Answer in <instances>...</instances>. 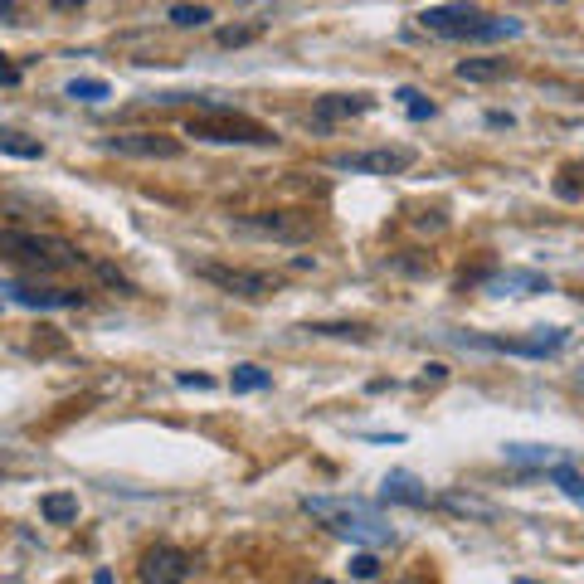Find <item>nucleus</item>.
<instances>
[{"label":"nucleus","mask_w":584,"mask_h":584,"mask_svg":"<svg viewBox=\"0 0 584 584\" xmlns=\"http://www.w3.org/2000/svg\"><path fill=\"white\" fill-rule=\"evenodd\" d=\"M39 516H44L49 526H69V521H78V497H73V492H49V497L39 502Z\"/></svg>","instance_id":"obj_15"},{"label":"nucleus","mask_w":584,"mask_h":584,"mask_svg":"<svg viewBox=\"0 0 584 584\" xmlns=\"http://www.w3.org/2000/svg\"><path fill=\"white\" fill-rule=\"evenodd\" d=\"M263 35V25H229V30H219V44L224 49H239V44H254Z\"/></svg>","instance_id":"obj_26"},{"label":"nucleus","mask_w":584,"mask_h":584,"mask_svg":"<svg viewBox=\"0 0 584 584\" xmlns=\"http://www.w3.org/2000/svg\"><path fill=\"white\" fill-rule=\"evenodd\" d=\"M351 575H356V580H375V575H380V560H375L370 550H361V555L351 560Z\"/></svg>","instance_id":"obj_28"},{"label":"nucleus","mask_w":584,"mask_h":584,"mask_svg":"<svg viewBox=\"0 0 584 584\" xmlns=\"http://www.w3.org/2000/svg\"><path fill=\"white\" fill-rule=\"evenodd\" d=\"M239 234H258V239H278V244H307L317 234V219L302 210H258V215L234 219Z\"/></svg>","instance_id":"obj_4"},{"label":"nucleus","mask_w":584,"mask_h":584,"mask_svg":"<svg viewBox=\"0 0 584 584\" xmlns=\"http://www.w3.org/2000/svg\"><path fill=\"white\" fill-rule=\"evenodd\" d=\"M93 584H112V575H108V570H98V575H93Z\"/></svg>","instance_id":"obj_33"},{"label":"nucleus","mask_w":584,"mask_h":584,"mask_svg":"<svg viewBox=\"0 0 584 584\" xmlns=\"http://www.w3.org/2000/svg\"><path fill=\"white\" fill-rule=\"evenodd\" d=\"M215 15H210V5H171V25L176 30H200V25H210Z\"/></svg>","instance_id":"obj_21"},{"label":"nucleus","mask_w":584,"mask_h":584,"mask_svg":"<svg viewBox=\"0 0 584 584\" xmlns=\"http://www.w3.org/2000/svg\"><path fill=\"white\" fill-rule=\"evenodd\" d=\"M521 35V20H502V15H487L482 25H477V35L468 44H492V39H516Z\"/></svg>","instance_id":"obj_18"},{"label":"nucleus","mask_w":584,"mask_h":584,"mask_svg":"<svg viewBox=\"0 0 584 584\" xmlns=\"http://www.w3.org/2000/svg\"><path fill=\"white\" fill-rule=\"evenodd\" d=\"M453 73L463 83H502V78H511V64L507 59H463Z\"/></svg>","instance_id":"obj_14"},{"label":"nucleus","mask_w":584,"mask_h":584,"mask_svg":"<svg viewBox=\"0 0 584 584\" xmlns=\"http://www.w3.org/2000/svg\"><path fill=\"white\" fill-rule=\"evenodd\" d=\"M0 258L15 263V268H25V273H39V278L88 263V254H78L69 239H59V234H35V229H0Z\"/></svg>","instance_id":"obj_2"},{"label":"nucleus","mask_w":584,"mask_h":584,"mask_svg":"<svg viewBox=\"0 0 584 584\" xmlns=\"http://www.w3.org/2000/svg\"><path fill=\"white\" fill-rule=\"evenodd\" d=\"M507 458H511V463H541V468H546L555 453H550V448H536V443H511Z\"/></svg>","instance_id":"obj_25"},{"label":"nucleus","mask_w":584,"mask_h":584,"mask_svg":"<svg viewBox=\"0 0 584 584\" xmlns=\"http://www.w3.org/2000/svg\"><path fill=\"white\" fill-rule=\"evenodd\" d=\"M195 273H200L205 283H215L219 292L239 297V302H268V297L283 292V283H278L273 273H258V268H219V263H200Z\"/></svg>","instance_id":"obj_5"},{"label":"nucleus","mask_w":584,"mask_h":584,"mask_svg":"<svg viewBox=\"0 0 584 584\" xmlns=\"http://www.w3.org/2000/svg\"><path fill=\"white\" fill-rule=\"evenodd\" d=\"M15 10H20L15 0H0V20H15Z\"/></svg>","instance_id":"obj_31"},{"label":"nucleus","mask_w":584,"mask_h":584,"mask_svg":"<svg viewBox=\"0 0 584 584\" xmlns=\"http://www.w3.org/2000/svg\"><path fill=\"white\" fill-rule=\"evenodd\" d=\"M380 497L385 502H404V507H429V487H419L414 473H390L380 482Z\"/></svg>","instance_id":"obj_13"},{"label":"nucleus","mask_w":584,"mask_h":584,"mask_svg":"<svg viewBox=\"0 0 584 584\" xmlns=\"http://www.w3.org/2000/svg\"><path fill=\"white\" fill-rule=\"evenodd\" d=\"M414 224H419V229H434V234H438V229H443V215H438V210H429V215H419Z\"/></svg>","instance_id":"obj_30"},{"label":"nucleus","mask_w":584,"mask_h":584,"mask_svg":"<svg viewBox=\"0 0 584 584\" xmlns=\"http://www.w3.org/2000/svg\"><path fill=\"white\" fill-rule=\"evenodd\" d=\"M487 292H497V297H536V292H550V278L526 273V268H507V273L487 278Z\"/></svg>","instance_id":"obj_12"},{"label":"nucleus","mask_w":584,"mask_h":584,"mask_svg":"<svg viewBox=\"0 0 584 584\" xmlns=\"http://www.w3.org/2000/svg\"><path fill=\"white\" fill-rule=\"evenodd\" d=\"M103 146L117 151V156H142V161H176L185 151L176 137H161V132H117Z\"/></svg>","instance_id":"obj_9"},{"label":"nucleus","mask_w":584,"mask_h":584,"mask_svg":"<svg viewBox=\"0 0 584 584\" xmlns=\"http://www.w3.org/2000/svg\"><path fill=\"white\" fill-rule=\"evenodd\" d=\"M395 98H400L404 112H409V117H419V122H424V117H434V103H429L419 88H395Z\"/></svg>","instance_id":"obj_24"},{"label":"nucleus","mask_w":584,"mask_h":584,"mask_svg":"<svg viewBox=\"0 0 584 584\" xmlns=\"http://www.w3.org/2000/svg\"><path fill=\"white\" fill-rule=\"evenodd\" d=\"M49 5H54V10H78L83 0H49Z\"/></svg>","instance_id":"obj_32"},{"label":"nucleus","mask_w":584,"mask_h":584,"mask_svg":"<svg viewBox=\"0 0 584 584\" xmlns=\"http://www.w3.org/2000/svg\"><path fill=\"white\" fill-rule=\"evenodd\" d=\"M0 59H5V54H0ZM0 69H5V64H0Z\"/></svg>","instance_id":"obj_36"},{"label":"nucleus","mask_w":584,"mask_h":584,"mask_svg":"<svg viewBox=\"0 0 584 584\" xmlns=\"http://www.w3.org/2000/svg\"><path fill=\"white\" fill-rule=\"evenodd\" d=\"M370 108H375L370 93H331V98H317V108H312V132H331L336 122L365 117Z\"/></svg>","instance_id":"obj_10"},{"label":"nucleus","mask_w":584,"mask_h":584,"mask_svg":"<svg viewBox=\"0 0 584 584\" xmlns=\"http://www.w3.org/2000/svg\"><path fill=\"white\" fill-rule=\"evenodd\" d=\"M336 171H351V176H404L414 166V151L409 146H370V151H346V156H331Z\"/></svg>","instance_id":"obj_7"},{"label":"nucleus","mask_w":584,"mask_h":584,"mask_svg":"<svg viewBox=\"0 0 584 584\" xmlns=\"http://www.w3.org/2000/svg\"><path fill=\"white\" fill-rule=\"evenodd\" d=\"M302 511L317 516L331 536L356 541V546H395V531L380 521V511L356 497H302Z\"/></svg>","instance_id":"obj_1"},{"label":"nucleus","mask_w":584,"mask_h":584,"mask_svg":"<svg viewBox=\"0 0 584 584\" xmlns=\"http://www.w3.org/2000/svg\"><path fill=\"white\" fill-rule=\"evenodd\" d=\"M88 268H93V273H98V283H108L112 292H127V297H132V278H127V273H117V268H112V263H103V258H88Z\"/></svg>","instance_id":"obj_23"},{"label":"nucleus","mask_w":584,"mask_h":584,"mask_svg":"<svg viewBox=\"0 0 584 584\" xmlns=\"http://www.w3.org/2000/svg\"><path fill=\"white\" fill-rule=\"evenodd\" d=\"M0 151H5V156H20V161H39V156H44V142L25 137V132H10V127H0Z\"/></svg>","instance_id":"obj_16"},{"label":"nucleus","mask_w":584,"mask_h":584,"mask_svg":"<svg viewBox=\"0 0 584 584\" xmlns=\"http://www.w3.org/2000/svg\"><path fill=\"white\" fill-rule=\"evenodd\" d=\"M400 584H429V580H419V575H409V580H400Z\"/></svg>","instance_id":"obj_34"},{"label":"nucleus","mask_w":584,"mask_h":584,"mask_svg":"<svg viewBox=\"0 0 584 584\" xmlns=\"http://www.w3.org/2000/svg\"><path fill=\"white\" fill-rule=\"evenodd\" d=\"M0 292H10L20 307H39V312H54V307H78L83 292L73 288H35V283H5Z\"/></svg>","instance_id":"obj_11"},{"label":"nucleus","mask_w":584,"mask_h":584,"mask_svg":"<svg viewBox=\"0 0 584 584\" xmlns=\"http://www.w3.org/2000/svg\"><path fill=\"white\" fill-rule=\"evenodd\" d=\"M307 331H317V336H356V341L370 336L365 327H351V322H317V327H307Z\"/></svg>","instance_id":"obj_27"},{"label":"nucleus","mask_w":584,"mask_h":584,"mask_svg":"<svg viewBox=\"0 0 584 584\" xmlns=\"http://www.w3.org/2000/svg\"><path fill=\"white\" fill-rule=\"evenodd\" d=\"M137 575L142 584H185L195 575V560L181 546H146L137 560Z\"/></svg>","instance_id":"obj_8"},{"label":"nucleus","mask_w":584,"mask_h":584,"mask_svg":"<svg viewBox=\"0 0 584 584\" xmlns=\"http://www.w3.org/2000/svg\"><path fill=\"white\" fill-rule=\"evenodd\" d=\"M64 93L78 98V103H103V98H108V83H103V78H73Z\"/></svg>","instance_id":"obj_22"},{"label":"nucleus","mask_w":584,"mask_h":584,"mask_svg":"<svg viewBox=\"0 0 584 584\" xmlns=\"http://www.w3.org/2000/svg\"><path fill=\"white\" fill-rule=\"evenodd\" d=\"M414 20H419V30H429V35H438V39H473L477 25L487 20V10L473 5V0H448V5L419 10Z\"/></svg>","instance_id":"obj_6"},{"label":"nucleus","mask_w":584,"mask_h":584,"mask_svg":"<svg viewBox=\"0 0 584 584\" xmlns=\"http://www.w3.org/2000/svg\"><path fill=\"white\" fill-rule=\"evenodd\" d=\"M546 477L555 482V487H560V492H565V497H570V502H580V507H584V477L575 473L570 463H550Z\"/></svg>","instance_id":"obj_19"},{"label":"nucleus","mask_w":584,"mask_h":584,"mask_svg":"<svg viewBox=\"0 0 584 584\" xmlns=\"http://www.w3.org/2000/svg\"><path fill=\"white\" fill-rule=\"evenodd\" d=\"M185 137H195V142H224V146H278V137L263 122H254V117H244V112H234V108L190 117L185 122Z\"/></svg>","instance_id":"obj_3"},{"label":"nucleus","mask_w":584,"mask_h":584,"mask_svg":"<svg viewBox=\"0 0 584 584\" xmlns=\"http://www.w3.org/2000/svg\"><path fill=\"white\" fill-rule=\"evenodd\" d=\"M229 385H234V395H249V390H268V385H273V375H268L263 365H234Z\"/></svg>","instance_id":"obj_20"},{"label":"nucleus","mask_w":584,"mask_h":584,"mask_svg":"<svg viewBox=\"0 0 584 584\" xmlns=\"http://www.w3.org/2000/svg\"><path fill=\"white\" fill-rule=\"evenodd\" d=\"M438 507L443 511H458V516H477V521H492L497 511L487 507V502H477V497H463V492H443L438 497Z\"/></svg>","instance_id":"obj_17"},{"label":"nucleus","mask_w":584,"mask_h":584,"mask_svg":"<svg viewBox=\"0 0 584 584\" xmlns=\"http://www.w3.org/2000/svg\"><path fill=\"white\" fill-rule=\"evenodd\" d=\"M181 385L185 390H210L215 380H210V375H181Z\"/></svg>","instance_id":"obj_29"},{"label":"nucleus","mask_w":584,"mask_h":584,"mask_svg":"<svg viewBox=\"0 0 584 584\" xmlns=\"http://www.w3.org/2000/svg\"><path fill=\"white\" fill-rule=\"evenodd\" d=\"M317 584H336V580H317Z\"/></svg>","instance_id":"obj_35"}]
</instances>
